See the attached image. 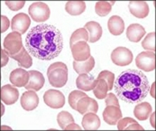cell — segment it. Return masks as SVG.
Segmentation results:
<instances>
[{"mask_svg": "<svg viewBox=\"0 0 156 131\" xmlns=\"http://www.w3.org/2000/svg\"><path fill=\"white\" fill-rule=\"evenodd\" d=\"M25 46L28 53L36 59L51 61L62 51L63 39L57 27L41 24L29 30L25 37Z\"/></svg>", "mask_w": 156, "mask_h": 131, "instance_id": "1", "label": "cell"}, {"mask_svg": "<svg viewBox=\"0 0 156 131\" xmlns=\"http://www.w3.org/2000/svg\"><path fill=\"white\" fill-rule=\"evenodd\" d=\"M113 88L120 100L134 104L142 102L146 98L150 90V83L143 71L126 70L116 77Z\"/></svg>", "mask_w": 156, "mask_h": 131, "instance_id": "2", "label": "cell"}, {"mask_svg": "<svg viewBox=\"0 0 156 131\" xmlns=\"http://www.w3.org/2000/svg\"><path fill=\"white\" fill-rule=\"evenodd\" d=\"M47 76L50 84L54 88L63 87L68 81V67L64 63L57 62L49 66Z\"/></svg>", "mask_w": 156, "mask_h": 131, "instance_id": "3", "label": "cell"}, {"mask_svg": "<svg viewBox=\"0 0 156 131\" xmlns=\"http://www.w3.org/2000/svg\"><path fill=\"white\" fill-rule=\"evenodd\" d=\"M3 46L8 56L17 54L23 47L22 44V35L15 31L8 34L4 40Z\"/></svg>", "mask_w": 156, "mask_h": 131, "instance_id": "4", "label": "cell"}, {"mask_svg": "<svg viewBox=\"0 0 156 131\" xmlns=\"http://www.w3.org/2000/svg\"><path fill=\"white\" fill-rule=\"evenodd\" d=\"M29 16L37 23L47 21L51 16V10L47 4L44 2H35L29 6Z\"/></svg>", "mask_w": 156, "mask_h": 131, "instance_id": "5", "label": "cell"}, {"mask_svg": "<svg viewBox=\"0 0 156 131\" xmlns=\"http://www.w3.org/2000/svg\"><path fill=\"white\" fill-rule=\"evenodd\" d=\"M111 60L117 66H126L133 61V53L126 47H117L111 53Z\"/></svg>", "mask_w": 156, "mask_h": 131, "instance_id": "6", "label": "cell"}, {"mask_svg": "<svg viewBox=\"0 0 156 131\" xmlns=\"http://www.w3.org/2000/svg\"><path fill=\"white\" fill-rule=\"evenodd\" d=\"M136 66L144 71H151L155 69V53L154 52H142L140 53L135 59Z\"/></svg>", "mask_w": 156, "mask_h": 131, "instance_id": "7", "label": "cell"}, {"mask_svg": "<svg viewBox=\"0 0 156 131\" xmlns=\"http://www.w3.org/2000/svg\"><path fill=\"white\" fill-rule=\"evenodd\" d=\"M45 104L51 109H61L65 104L64 95L57 89H48L44 95Z\"/></svg>", "mask_w": 156, "mask_h": 131, "instance_id": "8", "label": "cell"}, {"mask_svg": "<svg viewBox=\"0 0 156 131\" xmlns=\"http://www.w3.org/2000/svg\"><path fill=\"white\" fill-rule=\"evenodd\" d=\"M71 53L74 61L77 62H84L88 60L90 55V48L87 42L80 41L76 44H74L71 47Z\"/></svg>", "mask_w": 156, "mask_h": 131, "instance_id": "9", "label": "cell"}, {"mask_svg": "<svg viewBox=\"0 0 156 131\" xmlns=\"http://www.w3.org/2000/svg\"><path fill=\"white\" fill-rule=\"evenodd\" d=\"M31 24V19L28 15L20 13L15 16L11 22V28L15 32H18L21 35L25 34Z\"/></svg>", "mask_w": 156, "mask_h": 131, "instance_id": "10", "label": "cell"}, {"mask_svg": "<svg viewBox=\"0 0 156 131\" xmlns=\"http://www.w3.org/2000/svg\"><path fill=\"white\" fill-rule=\"evenodd\" d=\"M21 106L24 110L31 111L38 107L39 97L34 90H27L23 93L20 100Z\"/></svg>", "mask_w": 156, "mask_h": 131, "instance_id": "11", "label": "cell"}, {"mask_svg": "<svg viewBox=\"0 0 156 131\" xmlns=\"http://www.w3.org/2000/svg\"><path fill=\"white\" fill-rule=\"evenodd\" d=\"M19 98V91L14 85L6 84L1 88V100L6 105L15 104Z\"/></svg>", "mask_w": 156, "mask_h": 131, "instance_id": "12", "label": "cell"}, {"mask_svg": "<svg viewBox=\"0 0 156 131\" xmlns=\"http://www.w3.org/2000/svg\"><path fill=\"white\" fill-rule=\"evenodd\" d=\"M30 79L29 71H26L23 68H17L14 70L9 76L11 83L16 87H25Z\"/></svg>", "mask_w": 156, "mask_h": 131, "instance_id": "13", "label": "cell"}, {"mask_svg": "<svg viewBox=\"0 0 156 131\" xmlns=\"http://www.w3.org/2000/svg\"><path fill=\"white\" fill-rule=\"evenodd\" d=\"M76 110L79 111V113H80L82 115H84L86 113H89V112L97 113L98 110V104L92 98H89V96H86V97L81 98L78 101Z\"/></svg>", "mask_w": 156, "mask_h": 131, "instance_id": "14", "label": "cell"}, {"mask_svg": "<svg viewBox=\"0 0 156 131\" xmlns=\"http://www.w3.org/2000/svg\"><path fill=\"white\" fill-rule=\"evenodd\" d=\"M98 83V79H95L92 74L89 73H81L78 76L76 80V85L79 89L83 91L92 90L96 87Z\"/></svg>", "mask_w": 156, "mask_h": 131, "instance_id": "15", "label": "cell"}, {"mask_svg": "<svg viewBox=\"0 0 156 131\" xmlns=\"http://www.w3.org/2000/svg\"><path fill=\"white\" fill-rule=\"evenodd\" d=\"M128 8L130 13L137 18H144L149 14V5L145 1H130Z\"/></svg>", "mask_w": 156, "mask_h": 131, "instance_id": "16", "label": "cell"}, {"mask_svg": "<svg viewBox=\"0 0 156 131\" xmlns=\"http://www.w3.org/2000/svg\"><path fill=\"white\" fill-rule=\"evenodd\" d=\"M29 74H30L29 82L24 88L27 90H34V91L40 90L44 87L45 82L43 73L38 71H29Z\"/></svg>", "mask_w": 156, "mask_h": 131, "instance_id": "17", "label": "cell"}, {"mask_svg": "<svg viewBox=\"0 0 156 131\" xmlns=\"http://www.w3.org/2000/svg\"><path fill=\"white\" fill-rule=\"evenodd\" d=\"M122 117L123 115L120 107L110 105V106H107L103 111V118L105 122L111 126L116 125L119 119L122 118Z\"/></svg>", "mask_w": 156, "mask_h": 131, "instance_id": "18", "label": "cell"}, {"mask_svg": "<svg viewBox=\"0 0 156 131\" xmlns=\"http://www.w3.org/2000/svg\"><path fill=\"white\" fill-rule=\"evenodd\" d=\"M145 35V29L139 24H132L126 29V37L133 43H138Z\"/></svg>", "mask_w": 156, "mask_h": 131, "instance_id": "19", "label": "cell"}, {"mask_svg": "<svg viewBox=\"0 0 156 131\" xmlns=\"http://www.w3.org/2000/svg\"><path fill=\"white\" fill-rule=\"evenodd\" d=\"M84 28L89 33V43H96L101 38L103 30H102L101 25L98 23L95 22V21H89L86 23Z\"/></svg>", "mask_w": 156, "mask_h": 131, "instance_id": "20", "label": "cell"}, {"mask_svg": "<svg viewBox=\"0 0 156 131\" xmlns=\"http://www.w3.org/2000/svg\"><path fill=\"white\" fill-rule=\"evenodd\" d=\"M101 122L96 113H86L82 118V128L86 130H97L100 128Z\"/></svg>", "mask_w": 156, "mask_h": 131, "instance_id": "21", "label": "cell"}, {"mask_svg": "<svg viewBox=\"0 0 156 131\" xmlns=\"http://www.w3.org/2000/svg\"><path fill=\"white\" fill-rule=\"evenodd\" d=\"M108 30L113 35H120L125 30V22L118 16H112L108 23Z\"/></svg>", "mask_w": 156, "mask_h": 131, "instance_id": "22", "label": "cell"}, {"mask_svg": "<svg viewBox=\"0 0 156 131\" xmlns=\"http://www.w3.org/2000/svg\"><path fill=\"white\" fill-rule=\"evenodd\" d=\"M153 112V108L150 103L148 102H140L135 106L134 109V116L139 120H146L151 113Z\"/></svg>", "mask_w": 156, "mask_h": 131, "instance_id": "23", "label": "cell"}, {"mask_svg": "<svg viewBox=\"0 0 156 131\" xmlns=\"http://www.w3.org/2000/svg\"><path fill=\"white\" fill-rule=\"evenodd\" d=\"M65 10L71 16H80L86 10V3L84 1H68Z\"/></svg>", "mask_w": 156, "mask_h": 131, "instance_id": "24", "label": "cell"}, {"mask_svg": "<svg viewBox=\"0 0 156 131\" xmlns=\"http://www.w3.org/2000/svg\"><path fill=\"white\" fill-rule=\"evenodd\" d=\"M95 66V60L93 56H90L88 60L84 62H73V69L76 72L81 74V73H89L90 71L93 70Z\"/></svg>", "mask_w": 156, "mask_h": 131, "instance_id": "25", "label": "cell"}, {"mask_svg": "<svg viewBox=\"0 0 156 131\" xmlns=\"http://www.w3.org/2000/svg\"><path fill=\"white\" fill-rule=\"evenodd\" d=\"M115 3V1H98L95 5V12L99 16H108L112 10V5Z\"/></svg>", "mask_w": 156, "mask_h": 131, "instance_id": "26", "label": "cell"}, {"mask_svg": "<svg viewBox=\"0 0 156 131\" xmlns=\"http://www.w3.org/2000/svg\"><path fill=\"white\" fill-rule=\"evenodd\" d=\"M108 86L106 81L104 79H98V83L96 87L93 89L94 95L98 99L103 100V99H106L108 95Z\"/></svg>", "mask_w": 156, "mask_h": 131, "instance_id": "27", "label": "cell"}, {"mask_svg": "<svg viewBox=\"0 0 156 131\" xmlns=\"http://www.w3.org/2000/svg\"><path fill=\"white\" fill-rule=\"evenodd\" d=\"M80 41H84V42H88L89 41V33H88V31L84 27L77 29L75 32H73V34L70 36L69 46L71 47L73 44L80 42Z\"/></svg>", "mask_w": 156, "mask_h": 131, "instance_id": "28", "label": "cell"}, {"mask_svg": "<svg viewBox=\"0 0 156 131\" xmlns=\"http://www.w3.org/2000/svg\"><path fill=\"white\" fill-rule=\"evenodd\" d=\"M57 122L62 129H65L67 126L74 122V118L68 111H61L57 116Z\"/></svg>", "mask_w": 156, "mask_h": 131, "instance_id": "29", "label": "cell"}, {"mask_svg": "<svg viewBox=\"0 0 156 131\" xmlns=\"http://www.w3.org/2000/svg\"><path fill=\"white\" fill-rule=\"evenodd\" d=\"M142 46L144 49L151 52L155 51V33H150L146 35V37L142 42Z\"/></svg>", "mask_w": 156, "mask_h": 131, "instance_id": "30", "label": "cell"}, {"mask_svg": "<svg viewBox=\"0 0 156 131\" xmlns=\"http://www.w3.org/2000/svg\"><path fill=\"white\" fill-rule=\"evenodd\" d=\"M86 93L83 92V91H80V90H73L69 93V106L72 108L73 109L76 110V107H77V103L78 101L83 98V97H86Z\"/></svg>", "mask_w": 156, "mask_h": 131, "instance_id": "31", "label": "cell"}, {"mask_svg": "<svg viewBox=\"0 0 156 131\" xmlns=\"http://www.w3.org/2000/svg\"><path fill=\"white\" fill-rule=\"evenodd\" d=\"M97 79H104L106 82L108 83V90H111L114 89V82H115V75L114 73L109 71H102L98 75Z\"/></svg>", "mask_w": 156, "mask_h": 131, "instance_id": "32", "label": "cell"}, {"mask_svg": "<svg viewBox=\"0 0 156 131\" xmlns=\"http://www.w3.org/2000/svg\"><path fill=\"white\" fill-rule=\"evenodd\" d=\"M134 123H137V121L134 118H121L117 122V129L119 130H126L129 126H131L132 124H134Z\"/></svg>", "mask_w": 156, "mask_h": 131, "instance_id": "33", "label": "cell"}, {"mask_svg": "<svg viewBox=\"0 0 156 131\" xmlns=\"http://www.w3.org/2000/svg\"><path fill=\"white\" fill-rule=\"evenodd\" d=\"M19 68H24V69H28L31 66L33 65V59L31 57V55L28 53V52H26L23 55L22 59L17 62Z\"/></svg>", "mask_w": 156, "mask_h": 131, "instance_id": "34", "label": "cell"}, {"mask_svg": "<svg viewBox=\"0 0 156 131\" xmlns=\"http://www.w3.org/2000/svg\"><path fill=\"white\" fill-rule=\"evenodd\" d=\"M25 1H5V5L10 10L17 11L23 7Z\"/></svg>", "mask_w": 156, "mask_h": 131, "instance_id": "35", "label": "cell"}, {"mask_svg": "<svg viewBox=\"0 0 156 131\" xmlns=\"http://www.w3.org/2000/svg\"><path fill=\"white\" fill-rule=\"evenodd\" d=\"M106 105L107 106H116V107H120L119 105V102H118V100L117 98L115 97V95L114 93H108L106 97Z\"/></svg>", "mask_w": 156, "mask_h": 131, "instance_id": "36", "label": "cell"}, {"mask_svg": "<svg viewBox=\"0 0 156 131\" xmlns=\"http://www.w3.org/2000/svg\"><path fill=\"white\" fill-rule=\"evenodd\" d=\"M1 20H2V24H1V32L4 33L5 32L9 26H10V22L9 19L5 16H1Z\"/></svg>", "mask_w": 156, "mask_h": 131, "instance_id": "37", "label": "cell"}, {"mask_svg": "<svg viewBox=\"0 0 156 131\" xmlns=\"http://www.w3.org/2000/svg\"><path fill=\"white\" fill-rule=\"evenodd\" d=\"M1 67H4V66H5L7 64V63H8V61H9V56H8V54L6 53V52H5V49H3V50H1Z\"/></svg>", "mask_w": 156, "mask_h": 131, "instance_id": "38", "label": "cell"}, {"mask_svg": "<svg viewBox=\"0 0 156 131\" xmlns=\"http://www.w3.org/2000/svg\"><path fill=\"white\" fill-rule=\"evenodd\" d=\"M67 129V130H72V129H76V130H80L81 129V128L79 126V125H77V124H75L74 122L73 123H71V124H69V126L66 127V129Z\"/></svg>", "mask_w": 156, "mask_h": 131, "instance_id": "39", "label": "cell"}, {"mask_svg": "<svg viewBox=\"0 0 156 131\" xmlns=\"http://www.w3.org/2000/svg\"><path fill=\"white\" fill-rule=\"evenodd\" d=\"M154 116H155V113L154 112L152 114V117H151V124L153 126V128H155V124H154Z\"/></svg>", "mask_w": 156, "mask_h": 131, "instance_id": "40", "label": "cell"}, {"mask_svg": "<svg viewBox=\"0 0 156 131\" xmlns=\"http://www.w3.org/2000/svg\"><path fill=\"white\" fill-rule=\"evenodd\" d=\"M151 95H152L153 98L155 97V95H154V83H153V85H152V92H151Z\"/></svg>", "mask_w": 156, "mask_h": 131, "instance_id": "41", "label": "cell"}, {"mask_svg": "<svg viewBox=\"0 0 156 131\" xmlns=\"http://www.w3.org/2000/svg\"><path fill=\"white\" fill-rule=\"evenodd\" d=\"M2 109H3V110H2V114H3V113H4V106H3V105H2Z\"/></svg>", "mask_w": 156, "mask_h": 131, "instance_id": "42", "label": "cell"}]
</instances>
